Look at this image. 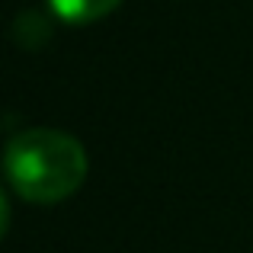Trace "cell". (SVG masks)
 I'll return each instance as SVG.
<instances>
[{"label": "cell", "mask_w": 253, "mask_h": 253, "mask_svg": "<svg viewBox=\"0 0 253 253\" xmlns=\"http://www.w3.org/2000/svg\"><path fill=\"white\" fill-rule=\"evenodd\" d=\"M3 170L10 186L29 202H61L81 189L86 154L77 138L55 128H29L6 144Z\"/></svg>", "instance_id": "cell-1"}, {"label": "cell", "mask_w": 253, "mask_h": 253, "mask_svg": "<svg viewBox=\"0 0 253 253\" xmlns=\"http://www.w3.org/2000/svg\"><path fill=\"white\" fill-rule=\"evenodd\" d=\"M122 0H48V6L64 19V23H96V19L109 16Z\"/></svg>", "instance_id": "cell-2"}]
</instances>
